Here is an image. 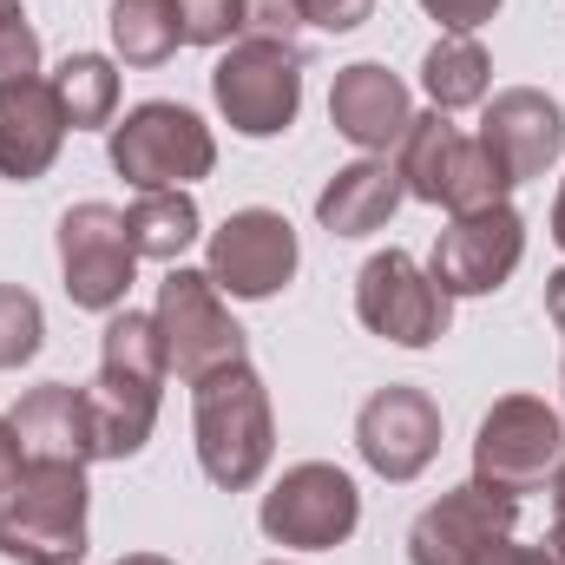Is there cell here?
<instances>
[{"label":"cell","instance_id":"6da1fadb","mask_svg":"<svg viewBox=\"0 0 565 565\" xmlns=\"http://www.w3.org/2000/svg\"><path fill=\"white\" fill-rule=\"evenodd\" d=\"M164 349L158 329L139 309H113L106 335H99V375L86 388V415H93V454L99 460H132L145 454L151 427H158V395H164Z\"/></svg>","mask_w":565,"mask_h":565},{"label":"cell","instance_id":"7a4b0ae2","mask_svg":"<svg viewBox=\"0 0 565 565\" xmlns=\"http://www.w3.org/2000/svg\"><path fill=\"white\" fill-rule=\"evenodd\" d=\"M191 422H198V467L211 487L244 493L264 480L277 454V422H270V388L250 362H231L191 382Z\"/></svg>","mask_w":565,"mask_h":565},{"label":"cell","instance_id":"3957f363","mask_svg":"<svg viewBox=\"0 0 565 565\" xmlns=\"http://www.w3.org/2000/svg\"><path fill=\"white\" fill-rule=\"evenodd\" d=\"M86 507H93V487L79 460H26L0 507V553L13 565H79Z\"/></svg>","mask_w":565,"mask_h":565},{"label":"cell","instance_id":"277c9868","mask_svg":"<svg viewBox=\"0 0 565 565\" xmlns=\"http://www.w3.org/2000/svg\"><path fill=\"white\" fill-rule=\"evenodd\" d=\"M106 151H113V171L132 191H184V184L211 178V164H217L211 126L191 106H178V99H145V106H132L106 132Z\"/></svg>","mask_w":565,"mask_h":565},{"label":"cell","instance_id":"5b68a950","mask_svg":"<svg viewBox=\"0 0 565 565\" xmlns=\"http://www.w3.org/2000/svg\"><path fill=\"white\" fill-rule=\"evenodd\" d=\"M151 329H158L164 369L178 382H204L211 369L244 362V329L224 309V289L204 277V270L171 264V277L158 282V302H151Z\"/></svg>","mask_w":565,"mask_h":565},{"label":"cell","instance_id":"8992f818","mask_svg":"<svg viewBox=\"0 0 565 565\" xmlns=\"http://www.w3.org/2000/svg\"><path fill=\"white\" fill-rule=\"evenodd\" d=\"M395 171H402V191L440 204V211H480V204H500L513 184L493 171V158L480 151V139H467L447 113H415L408 139L395 145Z\"/></svg>","mask_w":565,"mask_h":565},{"label":"cell","instance_id":"52a82bcc","mask_svg":"<svg viewBox=\"0 0 565 565\" xmlns=\"http://www.w3.org/2000/svg\"><path fill=\"white\" fill-rule=\"evenodd\" d=\"M211 99L231 119V132L244 139H277L302 113V46L282 40H237L217 73H211Z\"/></svg>","mask_w":565,"mask_h":565},{"label":"cell","instance_id":"ba28073f","mask_svg":"<svg viewBox=\"0 0 565 565\" xmlns=\"http://www.w3.org/2000/svg\"><path fill=\"white\" fill-rule=\"evenodd\" d=\"M565 454V415L540 395H507L487 408V422L473 434V480L500 487V493H533L553 480Z\"/></svg>","mask_w":565,"mask_h":565},{"label":"cell","instance_id":"9c48e42d","mask_svg":"<svg viewBox=\"0 0 565 565\" xmlns=\"http://www.w3.org/2000/svg\"><path fill=\"white\" fill-rule=\"evenodd\" d=\"M257 526L277 540V546H296V553H329L342 546L355 526H362V493L342 467L329 460H302L289 467L277 487L264 493V513Z\"/></svg>","mask_w":565,"mask_h":565},{"label":"cell","instance_id":"30bf717a","mask_svg":"<svg viewBox=\"0 0 565 565\" xmlns=\"http://www.w3.org/2000/svg\"><path fill=\"white\" fill-rule=\"evenodd\" d=\"M355 316H362L369 335H382V342H395V349H427V342L447 335L454 296L427 277L408 250H382V257H369L362 277H355Z\"/></svg>","mask_w":565,"mask_h":565},{"label":"cell","instance_id":"8fae6325","mask_svg":"<svg viewBox=\"0 0 565 565\" xmlns=\"http://www.w3.org/2000/svg\"><path fill=\"white\" fill-rule=\"evenodd\" d=\"M520 526V493L467 480L408 526V565H487Z\"/></svg>","mask_w":565,"mask_h":565},{"label":"cell","instance_id":"7c38bea8","mask_svg":"<svg viewBox=\"0 0 565 565\" xmlns=\"http://www.w3.org/2000/svg\"><path fill=\"white\" fill-rule=\"evenodd\" d=\"M60 277H66L73 309H93V316L126 309V289L139 277V250H132L126 211H113V204H73L60 217Z\"/></svg>","mask_w":565,"mask_h":565},{"label":"cell","instance_id":"4fadbf2b","mask_svg":"<svg viewBox=\"0 0 565 565\" xmlns=\"http://www.w3.org/2000/svg\"><path fill=\"white\" fill-rule=\"evenodd\" d=\"M520 257H526V224L500 198V204H480V211H454V224L434 237L427 277L440 282L447 296H493L500 282L520 270Z\"/></svg>","mask_w":565,"mask_h":565},{"label":"cell","instance_id":"5bb4252c","mask_svg":"<svg viewBox=\"0 0 565 565\" xmlns=\"http://www.w3.org/2000/svg\"><path fill=\"white\" fill-rule=\"evenodd\" d=\"M355 454L369 460V473H382L395 487L422 480L434 467V454H440V408H434V395L415 388V382L375 388L362 402V415H355Z\"/></svg>","mask_w":565,"mask_h":565},{"label":"cell","instance_id":"9a60e30c","mask_svg":"<svg viewBox=\"0 0 565 565\" xmlns=\"http://www.w3.org/2000/svg\"><path fill=\"white\" fill-rule=\"evenodd\" d=\"M296 264H302V250H296L289 217L250 204V211L224 217V231H211L204 277L217 282L224 296H237V302H264V296H277L282 282L296 277Z\"/></svg>","mask_w":565,"mask_h":565},{"label":"cell","instance_id":"2e32d148","mask_svg":"<svg viewBox=\"0 0 565 565\" xmlns=\"http://www.w3.org/2000/svg\"><path fill=\"white\" fill-rule=\"evenodd\" d=\"M473 139H480V151L493 158V171L507 184H526V178H546L553 158L565 151V113L540 86H507V93L487 99Z\"/></svg>","mask_w":565,"mask_h":565},{"label":"cell","instance_id":"e0dca14e","mask_svg":"<svg viewBox=\"0 0 565 565\" xmlns=\"http://www.w3.org/2000/svg\"><path fill=\"white\" fill-rule=\"evenodd\" d=\"M329 126L362 151H395L415 126V99L382 60H355L329 86Z\"/></svg>","mask_w":565,"mask_h":565},{"label":"cell","instance_id":"ac0fdd59","mask_svg":"<svg viewBox=\"0 0 565 565\" xmlns=\"http://www.w3.org/2000/svg\"><path fill=\"white\" fill-rule=\"evenodd\" d=\"M66 113H60V93H53V79H13V86H0V178H13V184H33V178H46L53 171V158H60V145H66Z\"/></svg>","mask_w":565,"mask_h":565},{"label":"cell","instance_id":"d6986e66","mask_svg":"<svg viewBox=\"0 0 565 565\" xmlns=\"http://www.w3.org/2000/svg\"><path fill=\"white\" fill-rule=\"evenodd\" d=\"M402 198H408V191H402V171H395L388 158H355V164H342V171L322 184L316 217H322L329 237H375V231L395 217Z\"/></svg>","mask_w":565,"mask_h":565},{"label":"cell","instance_id":"ffe728a7","mask_svg":"<svg viewBox=\"0 0 565 565\" xmlns=\"http://www.w3.org/2000/svg\"><path fill=\"white\" fill-rule=\"evenodd\" d=\"M20 434V454L26 460H99L93 454V415H86V388H66V382H40L13 415Z\"/></svg>","mask_w":565,"mask_h":565},{"label":"cell","instance_id":"44dd1931","mask_svg":"<svg viewBox=\"0 0 565 565\" xmlns=\"http://www.w3.org/2000/svg\"><path fill=\"white\" fill-rule=\"evenodd\" d=\"M422 86L434 99V113H467V106H487L493 93V60L473 33H440L422 60Z\"/></svg>","mask_w":565,"mask_h":565},{"label":"cell","instance_id":"7402d4cb","mask_svg":"<svg viewBox=\"0 0 565 565\" xmlns=\"http://www.w3.org/2000/svg\"><path fill=\"white\" fill-rule=\"evenodd\" d=\"M126 231H132V250L139 257L178 264L204 237V217H198V198L191 191H139L132 211H126Z\"/></svg>","mask_w":565,"mask_h":565},{"label":"cell","instance_id":"603a6c76","mask_svg":"<svg viewBox=\"0 0 565 565\" xmlns=\"http://www.w3.org/2000/svg\"><path fill=\"white\" fill-rule=\"evenodd\" d=\"M53 93H60V113L73 132H113V113H119V66L106 53H66L60 73H53Z\"/></svg>","mask_w":565,"mask_h":565},{"label":"cell","instance_id":"cb8c5ba5","mask_svg":"<svg viewBox=\"0 0 565 565\" xmlns=\"http://www.w3.org/2000/svg\"><path fill=\"white\" fill-rule=\"evenodd\" d=\"M113 53L126 66H164L184 40H178V7L171 0H113Z\"/></svg>","mask_w":565,"mask_h":565},{"label":"cell","instance_id":"d4e9b609","mask_svg":"<svg viewBox=\"0 0 565 565\" xmlns=\"http://www.w3.org/2000/svg\"><path fill=\"white\" fill-rule=\"evenodd\" d=\"M40 342H46V309H40V296L20 289V282H0V369L33 362Z\"/></svg>","mask_w":565,"mask_h":565},{"label":"cell","instance_id":"484cf974","mask_svg":"<svg viewBox=\"0 0 565 565\" xmlns=\"http://www.w3.org/2000/svg\"><path fill=\"white\" fill-rule=\"evenodd\" d=\"M184 46H224L244 33V0H171Z\"/></svg>","mask_w":565,"mask_h":565},{"label":"cell","instance_id":"4316f807","mask_svg":"<svg viewBox=\"0 0 565 565\" xmlns=\"http://www.w3.org/2000/svg\"><path fill=\"white\" fill-rule=\"evenodd\" d=\"M33 73H40V33L20 0H0V86L33 79Z\"/></svg>","mask_w":565,"mask_h":565},{"label":"cell","instance_id":"83f0119b","mask_svg":"<svg viewBox=\"0 0 565 565\" xmlns=\"http://www.w3.org/2000/svg\"><path fill=\"white\" fill-rule=\"evenodd\" d=\"M237 40H282V46H302V13L296 0H244V33Z\"/></svg>","mask_w":565,"mask_h":565},{"label":"cell","instance_id":"f1b7e54d","mask_svg":"<svg viewBox=\"0 0 565 565\" xmlns=\"http://www.w3.org/2000/svg\"><path fill=\"white\" fill-rule=\"evenodd\" d=\"M296 13H302V26H322V33H355V26L375 13V0H296Z\"/></svg>","mask_w":565,"mask_h":565},{"label":"cell","instance_id":"f546056e","mask_svg":"<svg viewBox=\"0 0 565 565\" xmlns=\"http://www.w3.org/2000/svg\"><path fill=\"white\" fill-rule=\"evenodd\" d=\"M422 7L447 26V33H473L480 20H493V13H500V0H422Z\"/></svg>","mask_w":565,"mask_h":565},{"label":"cell","instance_id":"4dcf8cb0","mask_svg":"<svg viewBox=\"0 0 565 565\" xmlns=\"http://www.w3.org/2000/svg\"><path fill=\"white\" fill-rule=\"evenodd\" d=\"M20 467H26L20 434H13V422H0V507H7V493H13V480H20Z\"/></svg>","mask_w":565,"mask_h":565},{"label":"cell","instance_id":"1f68e13d","mask_svg":"<svg viewBox=\"0 0 565 565\" xmlns=\"http://www.w3.org/2000/svg\"><path fill=\"white\" fill-rule=\"evenodd\" d=\"M487 565H565V559L546 546V540H540V546H513V540H507V546H500Z\"/></svg>","mask_w":565,"mask_h":565},{"label":"cell","instance_id":"d6a6232c","mask_svg":"<svg viewBox=\"0 0 565 565\" xmlns=\"http://www.w3.org/2000/svg\"><path fill=\"white\" fill-rule=\"evenodd\" d=\"M546 546L565 559V454H559V467H553V533H546Z\"/></svg>","mask_w":565,"mask_h":565},{"label":"cell","instance_id":"836d02e7","mask_svg":"<svg viewBox=\"0 0 565 565\" xmlns=\"http://www.w3.org/2000/svg\"><path fill=\"white\" fill-rule=\"evenodd\" d=\"M546 316L559 322V335H565V270H553V277H546Z\"/></svg>","mask_w":565,"mask_h":565},{"label":"cell","instance_id":"e575fe53","mask_svg":"<svg viewBox=\"0 0 565 565\" xmlns=\"http://www.w3.org/2000/svg\"><path fill=\"white\" fill-rule=\"evenodd\" d=\"M553 244L565 250V184H559V204H553Z\"/></svg>","mask_w":565,"mask_h":565},{"label":"cell","instance_id":"d590c367","mask_svg":"<svg viewBox=\"0 0 565 565\" xmlns=\"http://www.w3.org/2000/svg\"><path fill=\"white\" fill-rule=\"evenodd\" d=\"M119 565H171V559H158V553H126Z\"/></svg>","mask_w":565,"mask_h":565},{"label":"cell","instance_id":"8d00e7d4","mask_svg":"<svg viewBox=\"0 0 565 565\" xmlns=\"http://www.w3.org/2000/svg\"><path fill=\"white\" fill-rule=\"evenodd\" d=\"M270 565H296V559H270Z\"/></svg>","mask_w":565,"mask_h":565}]
</instances>
